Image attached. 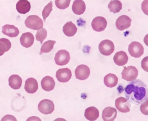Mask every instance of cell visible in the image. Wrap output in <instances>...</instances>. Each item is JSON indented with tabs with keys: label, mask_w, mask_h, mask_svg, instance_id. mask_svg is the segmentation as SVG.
<instances>
[{
	"label": "cell",
	"mask_w": 148,
	"mask_h": 121,
	"mask_svg": "<svg viewBox=\"0 0 148 121\" xmlns=\"http://www.w3.org/2000/svg\"><path fill=\"white\" fill-rule=\"evenodd\" d=\"M38 89V81L34 78H29L27 79L25 83V89L27 92L33 94L37 92Z\"/></svg>",
	"instance_id": "16"
},
{
	"label": "cell",
	"mask_w": 148,
	"mask_h": 121,
	"mask_svg": "<svg viewBox=\"0 0 148 121\" xmlns=\"http://www.w3.org/2000/svg\"><path fill=\"white\" fill-rule=\"evenodd\" d=\"M132 20L126 15H122L116 21V26L117 29L119 31H124L130 27Z\"/></svg>",
	"instance_id": "12"
},
{
	"label": "cell",
	"mask_w": 148,
	"mask_h": 121,
	"mask_svg": "<svg viewBox=\"0 0 148 121\" xmlns=\"http://www.w3.org/2000/svg\"><path fill=\"white\" fill-rule=\"evenodd\" d=\"M77 28L72 21L67 22L63 27V31L66 36L73 37L77 33Z\"/></svg>",
	"instance_id": "22"
},
{
	"label": "cell",
	"mask_w": 148,
	"mask_h": 121,
	"mask_svg": "<svg viewBox=\"0 0 148 121\" xmlns=\"http://www.w3.org/2000/svg\"><path fill=\"white\" fill-rule=\"evenodd\" d=\"M115 106L120 112L127 113L130 111L131 107L130 103L127 98L120 97L116 99Z\"/></svg>",
	"instance_id": "8"
},
{
	"label": "cell",
	"mask_w": 148,
	"mask_h": 121,
	"mask_svg": "<svg viewBox=\"0 0 148 121\" xmlns=\"http://www.w3.org/2000/svg\"><path fill=\"white\" fill-rule=\"evenodd\" d=\"M11 47L12 44L9 40L4 38L0 39V56L9 51Z\"/></svg>",
	"instance_id": "25"
},
{
	"label": "cell",
	"mask_w": 148,
	"mask_h": 121,
	"mask_svg": "<svg viewBox=\"0 0 148 121\" xmlns=\"http://www.w3.org/2000/svg\"><path fill=\"white\" fill-rule=\"evenodd\" d=\"M124 93L128 101L134 104H141L148 99L147 85L140 79L129 83L125 88Z\"/></svg>",
	"instance_id": "1"
},
{
	"label": "cell",
	"mask_w": 148,
	"mask_h": 121,
	"mask_svg": "<svg viewBox=\"0 0 148 121\" xmlns=\"http://www.w3.org/2000/svg\"><path fill=\"white\" fill-rule=\"evenodd\" d=\"M42 89L46 91L50 92L53 90L55 86V82L52 77L46 76L42 79L41 81Z\"/></svg>",
	"instance_id": "18"
},
{
	"label": "cell",
	"mask_w": 148,
	"mask_h": 121,
	"mask_svg": "<svg viewBox=\"0 0 148 121\" xmlns=\"http://www.w3.org/2000/svg\"><path fill=\"white\" fill-rule=\"evenodd\" d=\"M56 77L59 82L66 83L71 78V71L67 68L60 69L56 72Z\"/></svg>",
	"instance_id": "11"
},
{
	"label": "cell",
	"mask_w": 148,
	"mask_h": 121,
	"mask_svg": "<svg viewBox=\"0 0 148 121\" xmlns=\"http://www.w3.org/2000/svg\"><path fill=\"white\" fill-rule=\"evenodd\" d=\"M107 25V22L104 18L101 16L94 18L91 23L92 27L97 32L103 31Z\"/></svg>",
	"instance_id": "10"
},
{
	"label": "cell",
	"mask_w": 148,
	"mask_h": 121,
	"mask_svg": "<svg viewBox=\"0 0 148 121\" xmlns=\"http://www.w3.org/2000/svg\"><path fill=\"white\" fill-rule=\"evenodd\" d=\"M117 115L116 109L111 107H107L103 110L102 118L105 121H113Z\"/></svg>",
	"instance_id": "13"
},
{
	"label": "cell",
	"mask_w": 148,
	"mask_h": 121,
	"mask_svg": "<svg viewBox=\"0 0 148 121\" xmlns=\"http://www.w3.org/2000/svg\"><path fill=\"white\" fill-rule=\"evenodd\" d=\"M118 78L117 76L112 73H109L106 75L104 78V83L106 87L113 88L117 84Z\"/></svg>",
	"instance_id": "24"
},
{
	"label": "cell",
	"mask_w": 148,
	"mask_h": 121,
	"mask_svg": "<svg viewBox=\"0 0 148 121\" xmlns=\"http://www.w3.org/2000/svg\"><path fill=\"white\" fill-rule=\"evenodd\" d=\"M148 57H146L144 58L141 62V66L144 70L148 72Z\"/></svg>",
	"instance_id": "32"
},
{
	"label": "cell",
	"mask_w": 148,
	"mask_h": 121,
	"mask_svg": "<svg viewBox=\"0 0 148 121\" xmlns=\"http://www.w3.org/2000/svg\"><path fill=\"white\" fill-rule=\"evenodd\" d=\"M108 8L110 12L115 14L122 10V3L119 0H112L108 5Z\"/></svg>",
	"instance_id": "26"
},
{
	"label": "cell",
	"mask_w": 148,
	"mask_h": 121,
	"mask_svg": "<svg viewBox=\"0 0 148 121\" xmlns=\"http://www.w3.org/2000/svg\"><path fill=\"white\" fill-rule=\"evenodd\" d=\"M71 59L69 53L64 50L58 51L55 54L54 60L56 64L58 66H64L67 64Z\"/></svg>",
	"instance_id": "7"
},
{
	"label": "cell",
	"mask_w": 148,
	"mask_h": 121,
	"mask_svg": "<svg viewBox=\"0 0 148 121\" xmlns=\"http://www.w3.org/2000/svg\"><path fill=\"white\" fill-rule=\"evenodd\" d=\"M34 37L33 34L30 32L23 33L20 38L21 44L22 46L28 48L31 47L34 43Z\"/></svg>",
	"instance_id": "14"
},
{
	"label": "cell",
	"mask_w": 148,
	"mask_h": 121,
	"mask_svg": "<svg viewBox=\"0 0 148 121\" xmlns=\"http://www.w3.org/2000/svg\"><path fill=\"white\" fill-rule=\"evenodd\" d=\"M55 106L53 101L45 99L40 101L38 105V109L45 115L51 114L53 112Z\"/></svg>",
	"instance_id": "5"
},
{
	"label": "cell",
	"mask_w": 148,
	"mask_h": 121,
	"mask_svg": "<svg viewBox=\"0 0 148 121\" xmlns=\"http://www.w3.org/2000/svg\"><path fill=\"white\" fill-rule=\"evenodd\" d=\"M2 32L3 34L10 38L17 37L20 33L18 28L14 25H6L2 27Z\"/></svg>",
	"instance_id": "17"
},
{
	"label": "cell",
	"mask_w": 148,
	"mask_h": 121,
	"mask_svg": "<svg viewBox=\"0 0 148 121\" xmlns=\"http://www.w3.org/2000/svg\"><path fill=\"white\" fill-rule=\"evenodd\" d=\"M85 3L83 0H75L73 4V12L75 14L80 15L83 14L86 11Z\"/></svg>",
	"instance_id": "19"
},
{
	"label": "cell",
	"mask_w": 148,
	"mask_h": 121,
	"mask_svg": "<svg viewBox=\"0 0 148 121\" xmlns=\"http://www.w3.org/2000/svg\"><path fill=\"white\" fill-rule=\"evenodd\" d=\"M84 116L86 119L89 121H95L99 116V111L94 106L90 107L85 111Z\"/></svg>",
	"instance_id": "21"
},
{
	"label": "cell",
	"mask_w": 148,
	"mask_h": 121,
	"mask_svg": "<svg viewBox=\"0 0 148 121\" xmlns=\"http://www.w3.org/2000/svg\"><path fill=\"white\" fill-rule=\"evenodd\" d=\"M90 71L89 67L86 65H80L77 66L75 70L76 78L79 80L87 79L90 76Z\"/></svg>",
	"instance_id": "9"
},
{
	"label": "cell",
	"mask_w": 148,
	"mask_h": 121,
	"mask_svg": "<svg viewBox=\"0 0 148 121\" xmlns=\"http://www.w3.org/2000/svg\"><path fill=\"white\" fill-rule=\"evenodd\" d=\"M47 31L45 28H42L37 31L36 34V39L40 41V44H42L43 41L45 39L47 36Z\"/></svg>",
	"instance_id": "28"
},
{
	"label": "cell",
	"mask_w": 148,
	"mask_h": 121,
	"mask_svg": "<svg viewBox=\"0 0 148 121\" xmlns=\"http://www.w3.org/2000/svg\"><path fill=\"white\" fill-rule=\"evenodd\" d=\"M25 23L26 27L34 30L38 31L43 28L44 26L43 21L37 15L28 16L25 21Z\"/></svg>",
	"instance_id": "2"
},
{
	"label": "cell",
	"mask_w": 148,
	"mask_h": 121,
	"mask_svg": "<svg viewBox=\"0 0 148 121\" xmlns=\"http://www.w3.org/2000/svg\"><path fill=\"white\" fill-rule=\"evenodd\" d=\"M122 79L130 82L135 80L138 76V71L135 66H125L121 73Z\"/></svg>",
	"instance_id": "4"
},
{
	"label": "cell",
	"mask_w": 148,
	"mask_h": 121,
	"mask_svg": "<svg viewBox=\"0 0 148 121\" xmlns=\"http://www.w3.org/2000/svg\"><path fill=\"white\" fill-rule=\"evenodd\" d=\"M31 5L27 0H19L16 4V9L21 14H26L31 10Z\"/></svg>",
	"instance_id": "20"
},
{
	"label": "cell",
	"mask_w": 148,
	"mask_h": 121,
	"mask_svg": "<svg viewBox=\"0 0 148 121\" xmlns=\"http://www.w3.org/2000/svg\"><path fill=\"white\" fill-rule=\"evenodd\" d=\"M129 57L125 52L120 51L118 52L113 57L114 63L119 66H124L128 61Z\"/></svg>",
	"instance_id": "15"
},
{
	"label": "cell",
	"mask_w": 148,
	"mask_h": 121,
	"mask_svg": "<svg viewBox=\"0 0 148 121\" xmlns=\"http://www.w3.org/2000/svg\"><path fill=\"white\" fill-rule=\"evenodd\" d=\"M53 11L52 1H50V3H48L43 9L42 12V16L44 18L45 22L46 21L47 18L49 16L52 11Z\"/></svg>",
	"instance_id": "30"
},
{
	"label": "cell",
	"mask_w": 148,
	"mask_h": 121,
	"mask_svg": "<svg viewBox=\"0 0 148 121\" xmlns=\"http://www.w3.org/2000/svg\"><path fill=\"white\" fill-rule=\"evenodd\" d=\"M8 82L9 85L12 89L18 90L22 85V79L18 75H12L9 77Z\"/></svg>",
	"instance_id": "23"
},
{
	"label": "cell",
	"mask_w": 148,
	"mask_h": 121,
	"mask_svg": "<svg viewBox=\"0 0 148 121\" xmlns=\"http://www.w3.org/2000/svg\"><path fill=\"white\" fill-rule=\"evenodd\" d=\"M128 51L132 57L139 58L143 54L144 47L139 42L133 41L129 45Z\"/></svg>",
	"instance_id": "6"
},
{
	"label": "cell",
	"mask_w": 148,
	"mask_h": 121,
	"mask_svg": "<svg viewBox=\"0 0 148 121\" xmlns=\"http://www.w3.org/2000/svg\"><path fill=\"white\" fill-rule=\"evenodd\" d=\"M71 1V0H55V5L59 9L64 10L69 7Z\"/></svg>",
	"instance_id": "29"
},
{
	"label": "cell",
	"mask_w": 148,
	"mask_h": 121,
	"mask_svg": "<svg viewBox=\"0 0 148 121\" xmlns=\"http://www.w3.org/2000/svg\"><path fill=\"white\" fill-rule=\"evenodd\" d=\"M99 50L101 54L104 56H110L115 50V46L111 40H105L99 45Z\"/></svg>",
	"instance_id": "3"
},
{
	"label": "cell",
	"mask_w": 148,
	"mask_h": 121,
	"mask_svg": "<svg viewBox=\"0 0 148 121\" xmlns=\"http://www.w3.org/2000/svg\"><path fill=\"white\" fill-rule=\"evenodd\" d=\"M56 42L55 40H49L45 42L41 46L40 54L41 55L43 53H48L53 50L54 44Z\"/></svg>",
	"instance_id": "27"
},
{
	"label": "cell",
	"mask_w": 148,
	"mask_h": 121,
	"mask_svg": "<svg viewBox=\"0 0 148 121\" xmlns=\"http://www.w3.org/2000/svg\"><path fill=\"white\" fill-rule=\"evenodd\" d=\"M140 111L144 115L148 116V100H146L142 103V104L140 106Z\"/></svg>",
	"instance_id": "31"
}]
</instances>
